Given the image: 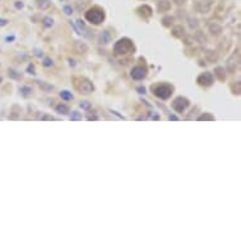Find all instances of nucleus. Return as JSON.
Returning a JSON list of instances; mask_svg holds the SVG:
<instances>
[{
	"label": "nucleus",
	"mask_w": 241,
	"mask_h": 241,
	"mask_svg": "<svg viewBox=\"0 0 241 241\" xmlns=\"http://www.w3.org/2000/svg\"><path fill=\"white\" fill-rule=\"evenodd\" d=\"M134 50H135L134 43L129 38H121L114 46V52L116 55H128V53H134Z\"/></svg>",
	"instance_id": "f257e3e1"
},
{
	"label": "nucleus",
	"mask_w": 241,
	"mask_h": 241,
	"mask_svg": "<svg viewBox=\"0 0 241 241\" xmlns=\"http://www.w3.org/2000/svg\"><path fill=\"white\" fill-rule=\"evenodd\" d=\"M151 92H153L157 97H159L162 100H167L172 96L173 87L168 83H159L151 86Z\"/></svg>",
	"instance_id": "f03ea898"
},
{
	"label": "nucleus",
	"mask_w": 241,
	"mask_h": 241,
	"mask_svg": "<svg viewBox=\"0 0 241 241\" xmlns=\"http://www.w3.org/2000/svg\"><path fill=\"white\" fill-rule=\"evenodd\" d=\"M85 17L90 23L92 24H100L101 22L105 19V13L101 8L99 6H94V8H91L90 10L86 11V14H85Z\"/></svg>",
	"instance_id": "7ed1b4c3"
},
{
	"label": "nucleus",
	"mask_w": 241,
	"mask_h": 241,
	"mask_svg": "<svg viewBox=\"0 0 241 241\" xmlns=\"http://www.w3.org/2000/svg\"><path fill=\"white\" fill-rule=\"evenodd\" d=\"M75 87L78 90V92L83 94V95L91 94L95 90L92 82H90L87 78H85V77H77V78H75Z\"/></svg>",
	"instance_id": "20e7f679"
},
{
	"label": "nucleus",
	"mask_w": 241,
	"mask_h": 241,
	"mask_svg": "<svg viewBox=\"0 0 241 241\" xmlns=\"http://www.w3.org/2000/svg\"><path fill=\"white\" fill-rule=\"evenodd\" d=\"M188 105H189V101L187 100L186 97H182V96L177 97V99L173 101V104H172L173 109L176 110L177 112H183L187 109V106H188Z\"/></svg>",
	"instance_id": "39448f33"
},
{
	"label": "nucleus",
	"mask_w": 241,
	"mask_h": 241,
	"mask_svg": "<svg viewBox=\"0 0 241 241\" xmlns=\"http://www.w3.org/2000/svg\"><path fill=\"white\" fill-rule=\"evenodd\" d=\"M197 82L201 86H205V87L211 86L213 83V75L211 72H203V73L197 77Z\"/></svg>",
	"instance_id": "423d86ee"
},
{
	"label": "nucleus",
	"mask_w": 241,
	"mask_h": 241,
	"mask_svg": "<svg viewBox=\"0 0 241 241\" xmlns=\"http://www.w3.org/2000/svg\"><path fill=\"white\" fill-rule=\"evenodd\" d=\"M147 76V68L143 67V66H135L131 69V77L134 80H143Z\"/></svg>",
	"instance_id": "0eeeda50"
},
{
	"label": "nucleus",
	"mask_w": 241,
	"mask_h": 241,
	"mask_svg": "<svg viewBox=\"0 0 241 241\" xmlns=\"http://www.w3.org/2000/svg\"><path fill=\"white\" fill-rule=\"evenodd\" d=\"M138 13L140 15H143V17L148 18V17H150V15H151V9H150V6H148V5H143V6H140V8L138 9Z\"/></svg>",
	"instance_id": "6e6552de"
},
{
	"label": "nucleus",
	"mask_w": 241,
	"mask_h": 241,
	"mask_svg": "<svg viewBox=\"0 0 241 241\" xmlns=\"http://www.w3.org/2000/svg\"><path fill=\"white\" fill-rule=\"evenodd\" d=\"M56 111L58 114H62V115H67L69 112V107L67 105H65V104H59V105L56 106Z\"/></svg>",
	"instance_id": "1a4fd4ad"
},
{
	"label": "nucleus",
	"mask_w": 241,
	"mask_h": 241,
	"mask_svg": "<svg viewBox=\"0 0 241 241\" xmlns=\"http://www.w3.org/2000/svg\"><path fill=\"white\" fill-rule=\"evenodd\" d=\"M110 40H111V34L109 33V32H102V33L100 34V43H109Z\"/></svg>",
	"instance_id": "9d476101"
},
{
	"label": "nucleus",
	"mask_w": 241,
	"mask_h": 241,
	"mask_svg": "<svg viewBox=\"0 0 241 241\" xmlns=\"http://www.w3.org/2000/svg\"><path fill=\"white\" fill-rule=\"evenodd\" d=\"M172 34H173V36L176 37V38H182L183 34H184V30H183V28L180 27V25H177L176 28H173Z\"/></svg>",
	"instance_id": "9b49d317"
},
{
	"label": "nucleus",
	"mask_w": 241,
	"mask_h": 241,
	"mask_svg": "<svg viewBox=\"0 0 241 241\" xmlns=\"http://www.w3.org/2000/svg\"><path fill=\"white\" fill-rule=\"evenodd\" d=\"M215 75L218 77V80H221V81L225 80V71H223L222 67H217L216 69H215Z\"/></svg>",
	"instance_id": "f8f14e48"
},
{
	"label": "nucleus",
	"mask_w": 241,
	"mask_h": 241,
	"mask_svg": "<svg viewBox=\"0 0 241 241\" xmlns=\"http://www.w3.org/2000/svg\"><path fill=\"white\" fill-rule=\"evenodd\" d=\"M59 96H61L63 100H67V101L73 100V95H72L71 92H68V91H62V92L59 94Z\"/></svg>",
	"instance_id": "ddd939ff"
},
{
	"label": "nucleus",
	"mask_w": 241,
	"mask_h": 241,
	"mask_svg": "<svg viewBox=\"0 0 241 241\" xmlns=\"http://www.w3.org/2000/svg\"><path fill=\"white\" fill-rule=\"evenodd\" d=\"M20 94L23 95V96H25V97L30 96V95H32V88H30V87H28V86H23V87H20Z\"/></svg>",
	"instance_id": "4468645a"
},
{
	"label": "nucleus",
	"mask_w": 241,
	"mask_h": 241,
	"mask_svg": "<svg viewBox=\"0 0 241 241\" xmlns=\"http://www.w3.org/2000/svg\"><path fill=\"white\" fill-rule=\"evenodd\" d=\"M170 8V5H169V3L167 1V0H162V1L159 3V10H168V9Z\"/></svg>",
	"instance_id": "2eb2a0df"
},
{
	"label": "nucleus",
	"mask_w": 241,
	"mask_h": 241,
	"mask_svg": "<svg viewBox=\"0 0 241 241\" xmlns=\"http://www.w3.org/2000/svg\"><path fill=\"white\" fill-rule=\"evenodd\" d=\"M43 24H44V27L46 28H49V27H52L53 25V19H50V18H44V20H43Z\"/></svg>",
	"instance_id": "dca6fc26"
},
{
	"label": "nucleus",
	"mask_w": 241,
	"mask_h": 241,
	"mask_svg": "<svg viewBox=\"0 0 241 241\" xmlns=\"http://www.w3.org/2000/svg\"><path fill=\"white\" fill-rule=\"evenodd\" d=\"M81 119H82V116H81V114L78 112V111H73V112H72L71 120H81Z\"/></svg>",
	"instance_id": "f3484780"
},
{
	"label": "nucleus",
	"mask_w": 241,
	"mask_h": 241,
	"mask_svg": "<svg viewBox=\"0 0 241 241\" xmlns=\"http://www.w3.org/2000/svg\"><path fill=\"white\" fill-rule=\"evenodd\" d=\"M198 120H213V116L208 115V114H205V115H201L198 118Z\"/></svg>",
	"instance_id": "a211bd4d"
},
{
	"label": "nucleus",
	"mask_w": 241,
	"mask_h": 241,
	"mask_svg": "<svg viewBox=\"0 0 241 241\" xmlns=\"http://www.w3.org/2000/svg\"><path fill=\"white\" fill-rule=\"evenodd\" d=\"M9 76L13 78H19L20 77V75L17 73V71H13V69H9Z\"/></svg>",
	"instance_id": "6ab92c4d"
},
{
	"label": "nucleus",
	"mask_w": 241,
	"mask_h": 241,
	"mask_svg": "<svg viewBox=\"0 0 241 241\" xmlns=\"http://www.w3.org/2000/svg\"><path fill=\"white\" fill-rule=\"evenodd\" d=\"M38 1H39V0H38ZM44 3H38V5H39V8H42V9H44V8H47V6H49V1L48 0H43Z\"/></svg>",
	"instance_id": "aec40b11"
},
{
	"label": "nucleus",
	"mask_w": 241,
	"mask_h": 241,
	"mask_svg": "<svg viewBox=\"0 0 241 241\" xmlns=\"http://www.w3.org/2000/svg\"><path fill=\"white\" fill-rule=\"evenodd\" d=\"M80 105H81V107H83V109H88V107L91 106L90 104H88V101H82Z\"/></svg>",
	"instance_id": "412c9836"
},
{
	"label": "nucleus",
	"mask_w": 241,
	"mask_h": 241,
	"mask_svg": "<svg viewBox=\"0 0 241 241\" xmlns=\"http://www.w3.org/2000/svg\"><path fill=\"white\" fill-rule=\"evenodd\" d=\"M43 65H44V66H52L53 62L50 61L49 58H46V59H44V62H43Z\"/></svg>",
	"instance_id": "4be33fe9"
},
{
	"label": "nucleus",
	"mask_w": 241,
	"mask_h": 241,
	"mask_svg": "<svg viewBox=\"0 0 241 241\" xmlns=\"http://www.w3.org/2000/svg\"><path fill=\"white\" fill-rule=\"evenodd\" d=\"M34 71H36V69H34V66H33V65H29V66H28V72H29V73H36Z\"/></svg>",
	"instance_id": "5701e85b"
},
{
	"label": "nucleus",
	"mask_w": 241,
	"mask_h": 241,
	"mask_svg": "<svg viewBox=\"0 0 241 241\" xmlns=\"http://www.w3.org/2000/svg\"><path fill=\"white\" fill-rule=\"evenodd\" d=\"M38 83H39V86H40V87L47 88V90H52V88H53V86H47L46 83H40V82H38Z\"/></svg>",
	"instance_id": "b1692460"
},
{
	"label": "nucleus",
	"mask_w": 241,
	"mask_h": 241,
	"mask_svg": "<svg viewBox=\"0 0 241 241\" xmlns=\"http://www.w3.org/2000/svg\"><path fill=\"white\" fill-rule=\"evenodd\" d=\"M65 13H66V14H68V15L72 14V9L69 8V6H65Z\"/></svg>",
	"instance_id": "393cba45"
},
{
	"label": "nucleus",
	"mask_w": 241,
	"mask_h": 241,
	"mask_svg": "<svg viewBox=\"0 0 241 241\" xmlns=\"http://www.w3.org/2000/svg\"><path fill=\"white\" fill-rule=\"evenodd\" d=\"M6 24H8V20H5V19H0V27L6 25Z\"/></svg>",
	"instance_id": "a878e982"
},
{
	"label": "nucleus",
	"mask_w": 241,
	"mask_h": 241,
	"mask_svg": "<svg viewBox=\"0 0 241 241\" xmlns=\"http://www.w3.org/2000/svg\"><path fill=\"white\" fill-rule=\"evenodd\" d=\"M87 119H88V120H97L99 118H97L96 115H88V116H87Z\"/></svg>",
	"instance_id": "bb28decb"
},
{
	"label": "nucleus",
	"mask_w": 241,
	"mask_h": 241,
	"mask_svg": "<svg viewBox=\"0 0 241 241\" xmlns=\"http://www.w3.org/2000/svg\"><path fill=\"white\" fill-rule=\"evenodd\" d=\"M138 90L140 91V94H144V92H145V88H144V87H143V88H141V87H139Z\"/></svg>",
	"instance_id": "cd10ccee"
},
{
	"label": "nucleus",
	"mask_w": 241,
	"mask_h": 241,
	"mask_svg": "<svg viewBox=\"0 0 241 241\" xmlns=\"http://www.w3.org/2000/svg\"><path fill=\"white\" fill-rule=\"evenodd\" d=\"M169 119L170 120H178V118H177V116H169Z\"/></svg>",
	"instance_id": "c85d7f7f"
},
{
	"label": "nucleus",
	"mask_w": 241,
	"mask_h": 241,
	"mask_svg": "<svg viewBox=\"0 0 241 241\" xmlns=\"http://www.w3.org/2000/svg\"><path fill=\"white\" fill-rule=\"evenodd\" d=\"M23 6V4H20V3H17V8H22Z\"/></svg>",
	"instance_id": "c756f323"
},
{
	"label": "nucleus",
	"mask_w": 241,
	"mask_h": 241,
	"mask_svg": "<svg viewBox=\"0 0 241 241\" xmlns=\"http://www.w3.org/2000/svg\"><path fill=\"white\" fill-rule=\"evenodd\" d=\"M6 39H8V40H13V39H14V37H8Z\"/></svg>",
	"instance_id": "7c9ffc66"
},
{
	"label": "nucleus",
	"mask_w": 241,
	"mask_h": 241,
	"mask_svg": "<svg viewBox=\"0 0 241 241\" xmlns=\"http://www.w3.org/2000/svg\"><path fill=\"white\" fill-rule=\"evenodd\" d=\"M1 81H3V78H1V77H0V82H1Z\"/></svg>",
	"instance_id": "2f4dec72"
}]
</instances>
